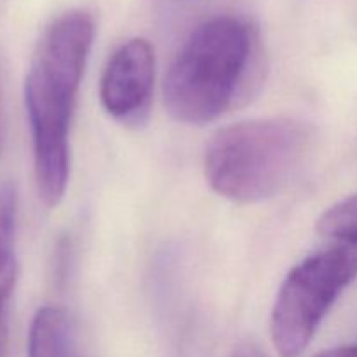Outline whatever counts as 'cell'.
Returning <instances> with one entry per match:
<instances>
[{
	"label": "cell",
	"instance_id": "cell-1",
	"mask_svg": "<svg viewBox=\"0 0 357 357\" xmlns=\"http://www.w3.org/2000/svg\"><path fill=\"white\" fill-rule=\"evenodd\" d=\"M93 38L91 14L65 13L44 31L24 79L35 181L49 208L61 202L68 185L70 122Z\"/></svg>",
	"mask_w": 357,
	"mask_h": 357
},
{
	"label": "cell",
	"instance_id": "cell-2",
	"mask_svg": "<svg viewBox=\"0 0 357 357\" xmlns=\"http://www.w3.org/2000/svg\"><path fill=\"white\" fill-rule=\"evenodd\" d=\"M312 143V126L298 119H255L227 126L206 146V180L229 201H267L300 173Z\"/></svg>",
	"mask_w": 357,
	"mask_h": 357
},
{
	"label": "cell",
	"instance_id": "cell-3",
	"mask_svg": "<svg viewBox=\"0 0 357 357\" xmlns=\"http://www.w3.org/2000/svg\"><path fill=\"white\" fill-rule=\"evenodd\" d=\"M253 56V33L243 20L218 16L190 35L164 80V105L185 124H206L236 101Z\"/></svg>",
	"mask_w": 357,
	"mask_h": 357
},
{
	"label": "cell",
	"instance_id": "cell-4",
	"mask_svg": "<svg viewBox=\"0 0 357 357\" xmlns=\"http://www.w3.org/2000/svg\"><path fill=\"white\" fill-rule=\"evenodd\" d=\"M357 275V248L337 244L296 265L279 288L271 338L281 357H300L321 321Z\"/></svg>",
	"mask_w": 357,
	"mask_h": 357
},
{
	"label": "cell",
	"instance_id": "cell-5",
	"mask_svg": "<svg viewBox=\"0 0 357 357\" xmlns=\"http://www.w3.org/2000/svg\"><path fill=\"white\" fill-rule=\"evenodd\" d=\"M155 79V52L145 38L122 44L101 79V103L114 119L138 122L146 114Z\"/></svg>",
	"mask_w": 357,
	"mask_h": 357
},
{
	"label": "cell",
	"instance_id": "cell-6",
	"mask_svg": "<svg viewBox=\"0 0 357 357\" xmlns=\"http://www.w3.org/2000/svg\"><path fill=\"white\" fill-rule=\"evenodd\" d=\"M72 323L59 307H42L35 312L28 333L26 357H70Z\"/></svg>",
	"mask_w": 357,
	"mask_h": 357
},
{
	"label": "cell",
	"instance_id": "cell-7",
	"mask_svg": "<svg viewBox=\"0 0 357 357\" xmlns=\"http://www.w3.org/2000/svg\"><path fill=\"white\" fill-rule=\"evenodd\" d=\"M317 232L357 248V194L326 209L317 220Z\"/></svg>",
	"mask_w": 357,
	"mask_h": 357
},
{
	"label": "cell",
	"instance_id": "cell-8",
	"mask_svg": "<svg viewBox=\"0 0 357 357\" xmlns=\"http://www.w3.org/2000/svg\"><path fill=\"white\" fill-rule=\"evenodd\" d=\"M17 190L13 181L0 183V272L13 264L14 232H16Z\"/></svg>",
	"mask_w": 357,
	"mask_h": 357
},
{
	"label": "cell",
	"instance_id": "cell-9",
	"mask_svg": "<svg viewBox=\"0 0 357 357\" xmlns=\"http://www.w3.org/2000/svg\"><path fill=\"white\" fill-rule=\"evenodd\" d=\"M17 281V264L16 260L7 265L0 272V357L6 356L7 351V307L13 296L14 286Z\"/></svg>",
	"mask_w": 357,
	"mask_h": 357
},
{
	"label": "cell",
	"instance_id": "cell-10",
	"mask_svg": "<svg viewBox=\"0 0 357 357\" xmlns=\"http://www.w3.org/2000/svg\"><path fill=\"white\" fill-rule=\"evenodd\" d=\"M316 357H357V347L351 345V347H337L330 349V351H324Z\"/></svg>",
	"mask_w": 357,
	"mask_h": 357
},
{
	"label": "cell",
	"instance_id": "cell-11",
	"mask_svg": "<svg viewBox=\"0 0 357 357\" xmlns=\"http://www.w3.org/2000/svg\"><path fill=\"white\" fill-rule=\"evenodd\" d=\"M232 357H267V356H265L260 349L255 347V345H243V347H239L236 352H234Z\"/></svg>",
	"mask_w": 357,
	"mask_h": 357
},
{
	"label": "cell",
	"instance_id": "cell-12",
	"mask_svg": "<svg viewBox=\"0 0 357 357\" xmlns=\"http://www.w3.org/2000/svg\"><path fill=\"white\" fill-rule=\"evenodd\" d=\"M3 150V100H2V79H0V157Z\"/></svg>",
	"mask_w": 357,
	"mask_h": 357
}]
</instances>
